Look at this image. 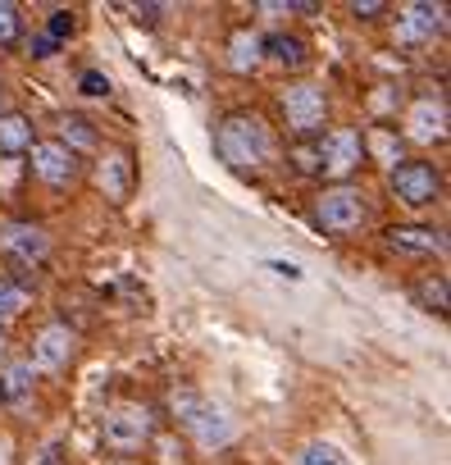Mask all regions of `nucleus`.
<instances>
[{"label": "nucleus", "mask_w": 451, "mask_h": 465, "mask_svg": "<svg viewBox=\"0 0 451 465\" xmlns=\"http://www.w3.org/2000/svg\"><path fill=\"white\" fill-rule=\"evenodd\" d=\"M214 155L229 164L233 173H260L279 155V142H274V128L260 114L238 110V114H223L219 119V128H214Z\"/></svg>", "instance_id": "obj_1"}, {"label": "nucleus", "mask_w": 451, "mask_h": 465, "mask_svg": "<svg viewBox=\"0 0 451 465\" xmlns=\"http://www.w3.org/2000/svg\"><path fill=\"white\" fill-rule=\"evenodd\" d=\"M169 411H173L178 429H182L187 438H196L201 447H229V442L238 438L233 415L223 411L219 401H210L205 392H196V388H173V392H169Z\"/></svg>", "instance_id": "obj_2"}, {"label": "nucleus", "mask_w": 451, "mask_h": 465, "mask_svg": "<svg viewBox=\"0 0 451 465\" xmlns=\"http://www.w3.org/2000/svg\"><path fill=\"white\" fill-rule=\"evenodd\" d=\"M365 219H369V196L351 183H333L315 196V223L333 238H351L365 228Z\"/></svg>", "instance_id": "obj_3"}, {"label": "nucleus", "mask_w": 451, "mask_h": 465, "mask_svg": "<svg viewBox=\"0 0 451 465\" xmlns=\"http://www.w3.org/2000/svg\"><path fill=\"white\" fill-rule=\"evenodd\" d=\"M155 433V415L142 401H114L101 411V442L110 451H142Z\"/></svg>", "instance_id": "obj_4"}, {"label": "nucleus", "mask_w": 451, "mask_h": 465, "mask_svg": "<svg viewBox=\"0 0 451 465\" xmlns=\"http://www.w3.org/2000/svg\"><path fill=\"white\" fill-rule=\"evenodd\" d=\"M387 187L406 210H428L442 196V173L428 160H397L392 173H387Z\"/></svg>", "instance_id": "obj_5"}, {"label": "nucleus", "mask_w": 451, "mask_h": 465, "mask_svg": "<svg viewBox=\"0 0 451 465\" xmlns=\"http://www.w3.org/2000/svg\"><path fill=\"white\" fill-rule=\"evenodd\" d=\"M279 110H283V119L297 137H310L328 119V96H324L319 83H292V87L279 92Z\"/></svg>", "instance_id": "obj_6"}, {"label": "nucleus", "mask_w": 451, "mask_h": 465, "mask_svg": "<svg viewBox=\"0 0 451 465\" xmlns=\"http://www.w3.org/2000/svg\"><path fill=\"white\" fill-rule=\"evenodd\" d=\"M319 151V173H328L333 183H347L360 164H365V137L360 128H333L315 142Z\"/></svg>", "instance_id": "obj_7"}, {"label": "nucleus", "mask_w": 451, "mask_h": 465, "mask_svg": "<svg viewBox=\"0 0 451 465\" xmlns=\"http://www.w3.org/2000/svg\"><path fill=\"white\" fill-rule=\"evenodd\" d=\"M0 252L19 265H42L51 256V232L42 223H5L0 232Z\"/></svg>", "instance_id": "obj_8"}, {"label": "nucleus", "mask_w": 451, "mask_h": 465, "mask_svg": "<svg viewBox=\"0 0 451 465\" xmlns=\"http://www.w3.org/2000/svg\"><path fill=\"white\" fill-rule=\"evenodd\" d=\"M28 160H33V173L46 183V187H69L78 178V155L60 142H33L28 146Z\"/></svg>", "instance_id": "obj_9"}, {"label": "nucleus", "mask_w": 451, "mask_h": 465, "mask_svg": "<svg viewBox=\"0 0 451 465\" xmlns=\"http://www.w3.org/2000/svg\"><path fill=\"white\" fill-rule=\"evenodd\" d=\"M406 137L428 146V142H442L446 137V101L442 96H415L410 110H406Z\"/></svg>", "instance_id": "obj_10"}, {"label": "nucleus", "mask_w": 451, "mask_h": 465, "mask_svg": "<svg viewBox=\"0 0 451 465\" xmlns=\"http://www.w3.org/2000/svg\"><path fill=\"white\" fill-rule=\"evenodd\" d=\"M78 351V333L69 324H46L37 338H33V370H64Z\"/></svg>", "instance_id": "obj_11"}, {"label": "nucleus", "mask_w": 451, "mask_h": 465, "mask_svg": "<svg viewBox=\"0 0 451 465\" xmlns=\"http://www.w3.org/2000/svg\"><path fill=\"white\" fill-rule=\"evenodd\" d=\"M442 33H446V5H433V0H415V5H406L401 19H397V37L410 42V46L433 42Z\"/></svg>", "instance_id": "obj_12"}, {"label": "nucleus", "mask_w": 451, "mask_h": 465, "mask_svg": "<svg viewBox=\"0 0 451 465\" xmlns=\"http://www.w3.org/2000/svg\"><path fill=\"white\" fill-rule=\"evenodd\" d=\"M387 247L397 256H442L446 238L433 223H397V228H387Z\"/></svg>", "instance_id": "obj_13"}, {"label": "nucleus", "mask_w": 451, "mask_h": 465, "mask_svg": "<svg viewBox=\"0 0 451 465\" xmlns=\"http://www.w3.org/2000/svg\"><path fill=\"white\" fill-rule=\"evenodd\" d=\"M260 64H265V37L247 24L229 37V69L233 74H256Z\"/></svg>", "instance_id": "obj_14"}, {"label": "nucleus", "mask_w": 451, "mask_h": 465, "mask_svg": "<svg viewBox=\"0 0 451 465\" xmlns=\"http://www.w3.org/2000/svg\"><path fill=\"white\" fill-rule=\"evenodd\" d=\"M96 183H101V192H105L110 201H123L128 187H132V164H128V155H123V151H110V155L101 160V169H96Z\"/></svg>", "instance_id": "obj_15"}, {"label": "nucleus", "mask_w": 451, "mask_h": 465, "mask_svg": "<svg viewBox=\"0 0 451 465\" xmlns=\"http://www.w3.org/2000/svg\"><path fill=\"white\" fill-rule=\"evenodd\" d=\"M33 383H37V370L28 361H10L5 370H0V401L24 406L33 397Z\"/></svg>", "instance_id": "obj_16"}, {"label": "nucleus", "mask_w": 451, "mask_h": 465, "mask_svg": "<svg viewBox=\"0 0 451 465\" xmlns=\"http://www.w3.org/2000/svg\"><path fill=\"white\" fill-rule=\"evenodd\" d=\"M265 60H274L283 69H301L310 60V46L297 33H274V37H265Z\"/></svg>", "instance_id": "obj_17"}, {"label": "nucleus", "mask_w": 451, "mask_h": 465, "mask_svg": "<svg viewBox=\"0 0 451 465\" xmlns=\"http://www.w3.org/2000/svg\"><path fill=\"white\" fill-rule=\"evenodd\" d=\"M55 128H60V146H69L74 155H78V151H96V146H101V137H96L92 119H83V114H60V119H55Z\"/></svg>", "instance_id": "obj_18"}, {"label": "nucleus", "mask_w": 451, "mask_h": 465, "mask_svg": "<svg viewBox=\"0 0 451 465\" xmlns=\"http://www.w3.org/2000/svg\"><path fill=\"white\" fill-rule=\"evenodd\" d=\"M37 137H33V119L28 114H0V151L5 155H24L28 146H33Z\"/></svg>", "instance_id": "obj_19"}, {"label": "nucleus", "mask_w": 451, "mask_h": 465, "mask_svg": "<svg viewBox=\"0 0 451 465\" xmlns=\"http://www.w3.org/2000/svg\"><path fill=\"white\" fill-rule=\"evenodd\" d=\"M28 302H33V292H28L24 283H15V279H0V320H15V315H24V311H28Z\"/></svg>", "instance_id": "obj_20"}, {"label": "nucleus", "mask_w": 451, "mask_h": 465, "mask_svg": "<svg viewBox=\"0 0 451 465\" xmlns=\"http://www.w3.org/2000/svg\"><path fill=\"white\" fill-rule=\"evenodd\" d=\"M415 302L424 311H433V315H446V279H424L415 288Z\"/></svg>", "instance_id": "obj_21"}, {"label": "nucleus", "mask_w": 451, "mask_h": 465, "mask_svg": "<svg viewBox=\"0 0 451 465\" xmlns=\"http://www.w3.org/2000/svg\"><path fill=\"white\" fill-rule=\"evenodd\" d=\"M297 465H351V460H347V451L338 442H310Z\"/></svg>", "instance_id": "obj_22"}, {"label": "nucleus", "mask_w": 451, "mask_h": 465, "mask_svg": "<svg viewBox=\"0 0 451 465\" xmlns=\"http://www.w3.org/2000/svg\"><path fill=\"white\" fill-rule=\"evenodd\" d=\"M24 37V15H19V5H10V0H0V46H15Z\"/></svg>", "instance_id": "obj_23"}, {"label": "nucleus", "mask_w": 451, "mask_h": 465, "mask_svg": "<svg viewBox=\"0 0 451 465\" xmlns=\"http://www.w3.org/2000/svg\"><path fill=\"white\" fill-rule=\"evenodd\" d=\"M42 37H46V42H55V46H60V42H64V37H74V15H69V10H55V15H51V24H46V33H42Z\"/></svg>", "instance_id": "obj_24"}, {"label": "nucleus", "mask_w": 451, "mask_h": 465, "mask_svg": "<svg viewBox=\"0 0 451 465\" xmlns=\"http://www.w3.org/2000/svg\"><path fill=\"white\" fill-rule=\"evenodd\" d=\"M292 164H297V173H319V151L315 146H292Z\"/></svg>", "instance_id": "obj_25"}, {"label": "nucleus", "mask_w": 451, "mask_h": 465, "mask_svg": "<svg viewBox=\"0 0 451 465\" xmlns=\"http://www.w3.org/2000/svg\"><path fill=\"white\" fill-rule=\"evenodd\" d=\"M351 15L356 19H378V15H387V5H383V0H356Z\"/></svg>", "instance_id": "obj_26"}, {"label": "nucleus", "mask_w": 451, "mask_h": 465, "mask_svg": "<svg viewBox=\"0 0 451 465\" xmlns=\"http://www.w3.org/2000/svg\"><path fill=\"white\" fill-rule=\"evenodd\" d=\"M87 96H110V78H101V74H83V83H78Z\"/></svg>", "instance_id": "obj_27"}, {"label": "nucleus", "mask_w": 451, "mask_h": 465, "mask_svg": "<svg viewBox=\"0 0 451 465\" xmlns=\"http://www.w3.org/2000/svg\"><path fill=\"white\" fill-rule=\"evenodd\" d=\"M28 51H33V60H46V55H51V51H55V42H46V37H42V33H37V37H33V46H28Z\"/></svg>", "instance_id": "obj_28"}, {"label": "nucleus", "mask_w": 451, "mask_h": 465, "mask_svg": "<svg viewBox=\"0 0 451 465\" xmlns=\"http://www.w3.org/2000/svg\"><path fill=\"white\" fill-rule=\"evenodd\" d=\"M0 356H5V329H0Z\"/></svg>", "instance_id": "obj_29"}]
</instances>
